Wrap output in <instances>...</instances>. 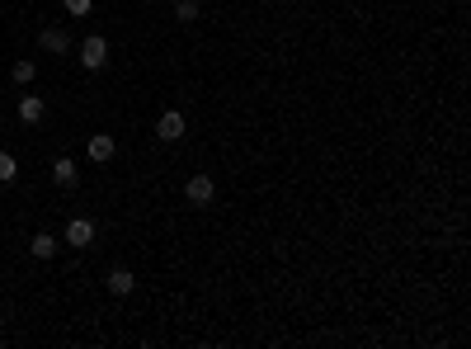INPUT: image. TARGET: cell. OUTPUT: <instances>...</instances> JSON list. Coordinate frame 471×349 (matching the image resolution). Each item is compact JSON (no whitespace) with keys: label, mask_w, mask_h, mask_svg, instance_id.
<instances>
[{"label":"cell","mask_w":471,"mask_h":349,"mask_svg":"<svg viewBox=\"0 0 471 349\" xmlns=\"http://www.w3.org/2000/svg\"><path fill=\"white\" fill-rule=\"evenodd\" d=\"M62 5H66V15H71V19H85L94 10V0H62Z\"/></svg>","instance_id":"obj_13"},{"label":"cell","mask_w":471,"mask_h":349,"mask_svg":"<svg viewBox=\"0 0 471 349\" xmlns=\"http://www.w3.org/2000/svg\"><path fill=\"white\" fill-rule=\"evenodd\" d=\"M90 241H94V222L90 217H71V222H66V246H71V250H85Z\"/></svg>","instance_id":"obj_4"},{"label":"cell","mask_w":471,"mask_h":349,"mask_svg":"<svg viewBox=\"0 0 471 349\" xmlns=\"http://www.w3.org/2000/svg\"><path fill=\"white\" fill-rule=\"evenodd\" d=\"M10 76H15V85H33V76H38V66H33L29 57H24V62H15V71H10Z\"/></svg>","instance_id":"obj_11"},{"label":"cell","mask_w":471,"mask_h":349,"mask_svg":"<svg viewBox=\"0 0 471 349\" xmlns=\"http://www.w3.org/2000/svg\"><path fill=\"white\" fill-rule=\"evenodd\" d=\"M29 255H33V260H52V255H57V236H47V231H38V236L29 241Z\"/></svg>","instance_id":"obj_9"},{"label":"cell","mask_w":471,"mask_h":349,"mask_svg":"<svg viewBox=\"0 0 471 349\" xmlns=\"http://www.w3.org/2000/svg\"><path fill=\"white\" fill-rule=\"evenodd\" d=\"M43 113H47V104L38 95H24V99H19V123H24V127H38V123H43Z\"/></svg>","instance_id":"obj_6"},{"label":"cell","mask_w":471,"mask_h":349,"mask_svg":"<svg viewBox=\"0 0 471 349\" xmlns=\"http://www.w3.org/2000/svg\"><path fill=\"white\" fill-rule=\"evenodd\" d=\"M113 156H118V142H113L109 132H94V137H90V160H94V165H109Z\"/></svg>","instance_id":"obj_5"},{"label":"cell","mask_w":471,"mask_h":349,"mask_svg":"<svg viewBox=\"0 0 471 349\" xmlns=\"http://www.w3.org/2000/svg\"><path fill=\"white\" fill-rule=\"evenodd\" d=\"M15 174H19V160L10 156V151H0V184H10Z\"/></svg>","instance_id":"obj_12"},{"label":"cell","mask_w":471,"mask_h":349,"mask_svg":"<svg viewBox=\"0 0 471 349\" xmlns=\"http://www.w3.org/2000/svg\"><path fill=\"white\" fill-rule=\"evenodd\" d=\"M52 179H57V184H62V189H71V184H76V165H71V156L52 160Z\"/></svg>","instance_id":"obj_10"},{"label":"cell","mask_w":471,"mask_h":349,"mask_svg":"<svg viewBox=\"0 0 471 349\" xmlns=\"http://www.w3.org/2000/svg\"><path fill=\"white\" fill-rule=\"evenodd\" d=\"M156 137H160V142H179V137H184V113H179V109H165L156 118Z\"/></svg>","instance_id":"obj_3"},{"label":"cell","mask_w":471,"mask_h":349,"mask_svg":"<svg viewBox=\"0 0 471 349\" xmlns=\"http://www.w3.org/2000/svg\"><path fill=\"white\" fill-rule=\"evenodd\" d=\"M104 284H109V293H113V298H127V293L137 288V279H132V274H127V269H113L109 279H104Z\"/></svg>","instance_id":"obj_8"},{"label":"cell","mask_w":471,"mask_h":349,"mask_svg":"<svg viewBox=\"0 0 471 349\" xmlns=\"http://www.w3.org/2000/svg\"><path fill=\"white\" fill-rule=\"evenodd\" d=\"M174 15H179V24H193V19H198V0H179Z\"/></svg>","instance_id":"obj_14"},{"label":"cell","mask_w":471,"mask_h":349,"mask_svg":"<svg viewBox=\"0 0 471 349\" xmlns=\"http://www.w3.org/2000/svg\"><path fill=\"white\" fill-rule=\"evenodd\" d=\"M38 48L43 52H71V33L66 29H43L38 33Z\"/></svg>","instance_id":"obj_7"},{"label":"cell","mask_w":471,"mask_h":349,"mask_svg":"<svg viewBox=\"0 0 471 349\" xmlns=\"http://www.w3.org/2000/svg\"><path fill=\"white\" fill-rule=\"evenodd\" d=\"M80 66H85V71H104V66H109V43H104L99 33H90V38L80 43Z\"/></svg>","instance_id":"obj_1"},{"label":"cell","mask_w":471,"mask_h":349,"mask_svg":"<svg viewBox=\"0 0 471 349\" xmlns=\"http://www.w3.org/2000/svg\"><path fill=\"white\" fill-rule=\"evenodd\" d=\"M184 198H188L193 208H207L212 198H217V184H212V174H193V179L184 184Z\"/></svg>","instance_id":"obj_2"}]
</instances>
